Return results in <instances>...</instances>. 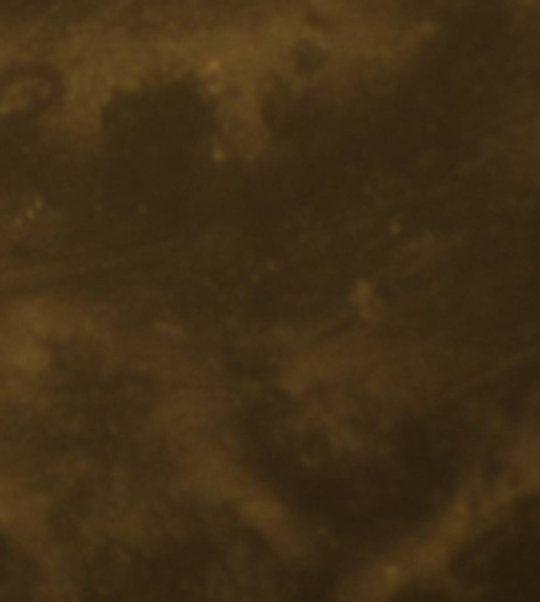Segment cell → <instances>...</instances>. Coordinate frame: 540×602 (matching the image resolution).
Returning <instances> with one entry per match:
<instances>
[{
	"label": "cell",
	"mask_w": 540,
	"mask_h": 602,
	"mask_svg": "<svg viewBox=\"0 0 540 602\" xmlns=\"http://www.w3.org/2000/svg\"><path fill=\"white\" fill-rule=\"evenodd\" d=\"M519 3H522V5H534L536 0H519Z\"/></svg>",
	"instance_id": "cell-1"
}]
</instances>
